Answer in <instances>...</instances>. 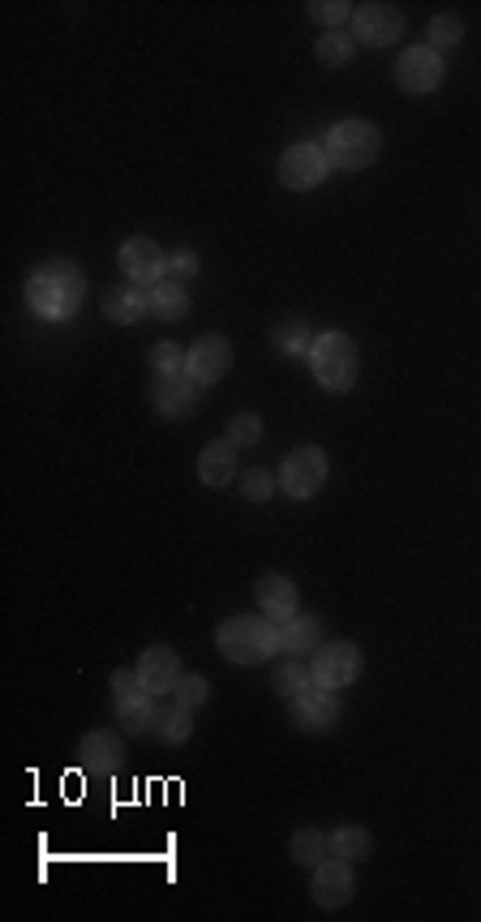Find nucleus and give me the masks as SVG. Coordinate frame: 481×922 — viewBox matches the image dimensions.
<instances>
[{"instance_id":"nucleus-12","label":"nucleus","mask_w":481,"mask_h":922,"mask_svg":"<svg viewBox=\"0 0 481 922\" xmlns=\"http://www.w3.org/2000/svg\"><path fill=\"white\" fill-rule=\"evenodd\" d=\"M228 369H233V344L224 335H202V340H193V347H185V374L198 387L220 382Z\"/></svg>"},{"instance_id":"nucleus-1","label":"nucleus","mask_w":481,"mask_h":922,"mask_svg":"<svg viewBox=\"0 0 481 922\" xmlns=\"http://www.w3.org/2000/svg\"><path fill=\"white\" fill-rule=\"evenodd\" d=\"M22 292H26V305H31L35 318H44V322H64V318H73V314L82 309V300H86V271H82L78 262L57 258V262L35 267V271L26 275V288Z\"/></svg>"},{"instance_id":"nucleus-25","label":"nucleus","mask_w":481,"mask_h":922,"mask_svg":"<svg viewBox=\"0 0 481 922\" xmlns=\"http://www.w3.org/2000/svg\"><path fill=\"white\" fill-rule=\"evenodd\" d=\"M314 327L305 322V318H289V322H280L275 331H271V344L280 347L284 356H309V347H314Z\"/></svg>"},{"instance_id":"nucleus-2","label":"nucleus","mask_w":481,"mask_h":922,"mask_svg":"<svg viewBox=\"0 0 481 922\" xmlns=\"http://www.w3.org/2000/svg\"><path fill=\"white\" fill-rule=\"evenodd\" d=\"M215 648L233 665H262L280 652V623H271L267 614H233L220 623Z\"/></svg>"},{"instance_id":"nucleus-13","label":"nucleus","mask_w":481,"mask_h":922,"mask_svg":"<svg viewBox=\"0 0 481 922\" xmlns=\"http://www.w3.org/2000/svg\"><path fill=\"white\" fill-rule=\"evenodd\" d=\"M202 387L189 378V374H160L155 387H151V404L164 421H185L193 407H198V395Z\"/></svg>"},{"instance_id":"nucleus-19","label":"nucleus","mask_w":481,"mask_h":922,"mask_svg":"<svg viewBox=\"0 0 481 922\" xmlns=\"http://www.w3.org/2000/svg\"><path fill=\"white\" fill-rule=\"evenodd\" d=\"M104 314H108V322H117V327H133V322H142V318L151 314V292L138 288V284L108 288V296H104Z\"/></svg>"},{"instance_id":"nucleus-9","label":"nucleus","mask_w":481,"mask_h":922,"mask_svg":"<svg viewBox=\"0 0 481 922\" xmlns=\"http://www.w3.org/2000/svg\"><path fill=\"white\" fill-rule=\"evenodd\" d=\"M309 897L318 910H344L353 897H357V879H353V863L344 859H322L314 866V879H309Z\"/></svg>"},{"instance_id":"nucleus-18","label":"nucleus","mask_w":481,"mask_h":922,"mask_svg":"<svg viewBox=\"0 0 481 922\" xmlns=\"http://www.w3.org/2000/svg\"><path fill=\"white\" fill-rule=\"evenodd\" d=\"M198 481L211 485V489H224V485L237 481V447L228 438H215V442L202 447V456H198Z\"/></svg>"},{"instance_id":"nucleus-26","label":"nucleus","mask_w":481,"mask_h":922,"mask_svg":"<svg viewBox=\"0 0 481 922\" xmlns=\"http://www.w3.org/2000/svg\"><path fill=\"white\" fill-rule=\"evenodd\" d=\"M460 39H465V22H460L456 13H434V17H430V26H425V48H434V52L443 57V52L460 48Z\"/></svg>"},{"instance_id":"nucleus-22","label":"nucleus","mask_w":481,"mask_h":922,"mask_svg":"<svg viewBox=\"0 0 481 922\" xmlns=\"http://www.w3.org/2000/svg\"><path fill=\"white\" fill-rule=\"evenodd\" d=\"M164 747H180V743H189L193 738V712L189 708H180V704H168V708H160V717H155V730H151Z\"/></svg>"},{"instance_id":"nucleus-10","label":"nucleus","mask_w":481,"mask_h":922,"mask_svg":"<svg viewBox=\"0 0 481 922\" xmlns=\"http://www.w3.org/2000/svg\"><path fill=\"white\" fill-rule=\"evenodd\" d=\"M404 35V13L396 4H383V0H369V4H357L353 9V39L357 44H369V48H387Z\"/></svg>"},{"instance_id":"nucleus-27","label":"nucleus","mask_w":481,"mask_h":922,"mask_svg":"<svg viewBox=\"0 0 481 922\" xmlns=\"http://www.w3.org/2000/svg\"><path fill=\"white\" fill-rule=\"evenodd\" d=\"M318 60L327 64V69H340V64H349V60L357 57V39L349 35V31H327L322 39H318Z\"/></svg>"},{"instance_id":"nucleus-21","label":"nucleus","mask_w":481,"mask_h":922,"mask_svg":"<svg viewBox=\"0 0 481 922\" xmlns=\"http://www.w3.org/2000/svg\"><path fill=\"white\" fill-rule=\"evenodd\" d=\"M318 639H322V623H318L314 614H293L289 623H280V648H284L289 657H305V652H314V648H318Z\"/></svg>"},{"instance_id":"nucleus-23","label":"nucleus","mask_w":481,"mask_h":922,"mask_svg":"<svg viewBox=\"0 0 481 922\" xmlns=\"http://www.w3.org/2000/svg\"><path fill=\"white\" fill-rule=\"evenodd\" d=\"M327 846H331V859H344V863H361V859L374 854V837H369L365 828H357V824L336 828V832L327 837Z\"/></svg>"},{"instance_id":"nucleus-34","label":"nucleus","mask_w":481,"mask_h":922,"mask_svg":"<svg viewBox=\"0 0 481 922\" xmlns=\"http://www.w3.org/2000/svg\"><path fill=\"white\" fill-rule=\"evenodd\" d=\"M151 369H155V378L160 374H185V352L173 340H160L151 347Z\"/></svg>"},{"instance_id":"nucleus-35","label":"nucleus","mask_w":481,"mask_h":922,"mask_svg":"<svg viewBox=\"0 0 481 922\" xmlns=\"http://www.w3.org/2000/svg\"><path fill=\"white\" fill-rule=\"evenodd\" d=\"M198 271H202V258H198L189 245H180L177 253H168V280L185 284V280H193Z\"/></svg>"},{"instance_id":"nucleus-8","label":"nucleus","mask_w":481,"mask_h":922,"mask_svg":"<svg viewBox=\"0 0 481 922\" xmlns=\"http://www.w3.org/2000/svg\"><path fill=\"white\" fill-rule=\"evenodd\" d=\"M117 262L125 280L138 284V288H155L160 280H168V253L151 236H129L117 249Z\"/></svg>"},{"instance_id":"nucleus-33","label":"nucleus","mask_w":481,"mask_h":922,"mask_svg":"<svg viewBox=\"0 0 481 922\" xmlns=\"http://www.w3.org/2000/svg\"><path fill=\"white\" fill-rule=\"evenodd\" d=\"M228 442L233 447H258L262 442V421L254 416V412H237L233 421H228Z\"/></svg>"},{"instance_id":"nucleus-4","label":"nucleus","mask_w":481,"mask_h":922,"mask_svg":"<svg viewBox=\"0 0 481 922\" xmlns=\"http://www.w3.org/2000/svg\"><path fill=\"white\" fill-rule=\"evenodd\" d=\"M322 151H327L331 168H340V173H361V168H369V164L383 155V133H378V125L353 116V120L331 125V133L322 138Z\"/></svg>"},{"instance_id":"nucleus-32","label":"nucleus","mask_w":481,"mask_h":922,"mask_svg":"<svg viewBox=\"0 0 481 922\" xmlns=\"http://www.w3.org/2000/svg\"><path fill=\"white\" fill-rule=\"evenodd\" d=\"M173 699H177L180 708H202V704H211V683L207 678H198V674H180V683L173 687Z\"/></svg>"},{"instance_id":"nucleus-16","label":"nucleus","mask_w":481,"mask_h":922,"mask_svg":"<svg viewBox=\"0 0 481 922\" xmlns=\"http://www.w3.org/2000/svg\"><path fill=\"white\" fill-rule=\"evenodd\" d=\"M138 678L146 695H168L180 683V657L168 643H155L138 657Z\"/></svg>"},{"instance_id":"nucleus-14","label":"nucleus","mask_w":481,"mask_h":922,"mask_svg":"<svg viewBox=\"0 0 481 922\" xmlns=\"http://www.w3.org/2000/svg\"><path fill=\"white\" fill-rule=\"evenodd\" d=\"M125 764V743H120L113 730H91L82 743H78V768L91 772V777H113Z\"/></svg>"},{"instance_id":"nucleus-31","label":"nucleus","mask_w":481,"mask_h":922,"mask_svg":"<svg viewBox=\"0 0 481 922\" xmlns=\"http://www.w3.org/2000/svg\"><path fill=\"white\" fill-rule=\"evenodd\" d=\"M275 489H280V476H271L267 468H249V472L241 476V494H245L249 503H267V498H275Z\"/></svg>"},{"instance_id":"nucleus-11","label":"nucleus","mask_w":481,"mask_h":922,"mask_svg":"<svg viewBox=\"0 0 481 922\" xmlns=\"http://www.w3.org/2000/svg\"><path fill=\"white\" fill-rule=\"evenodd\" d=\"M438 82H443V57L434 48L413 44L396 57V86L404 95H430V91H438Z\"/></svg>"},{"instance_id":"nucleus-24","label":"nucleus","mask_w":481,"mask_h":922,"mask_svg":"<svg viewBox=\"0 0 481 922\" xmlns=\"http://www.w3.org/2000/svg\"><path fill=\"white\" fill-rule=\"evenodd\" d=\"M151 292V314L155 318H164V322H180L185 314H189V292H185V284H177V280H160Z\"/></svg>"},{"instance_id":"nucleus-30","label":"nucleus","mask_w":481,"mask_h":922,"mask_svg":"<svg viewBox=\"0 0 481 922\" xmlns=\"http://www.w3.org/2000/svg\"><path fill=\"white\" fill-rule=\"evenodd\" d=\"M353 9H357V4H349V0H309V4H305V13H309L314 22H322L327 31H340L344 22H353Z\"/></svg>"},{"instance_id":"nucleus-20","label":"nucleus","mask_w":481,"mask_h":922,"mask_svg":"<svg viewBox=\"0 0 481 922\" xmlns=\"http://www.w3.org/2000/svg\"><path fill=\"white\" fill-rule=\"evenodd\" d=\"M113 708H117V721L125 734H151L155 730V717H160V704H155V695H129V699H113Z\"/></svg>"},{"instance_id":"nucleus-5","label":"nucleus","mask_w":481,"mask_h":922,"mask_svg":"<svg viewBox=\"0 0 481 922\" xmlns=\"http://www.w3.org/2000/svg\"><path fill=\"white\" fill-rule=\"evenodd\" d=\"M361 670H365V657H361L357 643H349V639H331V643H318L314 648L309 674H314V687H322V692L353 687L361 678Z\"/></svg>"},{"instance_id":"nucleus-36","label":"nucleus","mask_w":481,"mask_h":922,"mask_svg":"<svg viewBox=\"0 0 481 922\" xmlns=\"http://www.w3.org/2000/svg\"><path fill=\"white\" fill-rule=\"evenodd\" d=\"M129 695H142V678H138V670H117L113 674V699H129Z\"/></svg>"},{"instance_id":"nucleus-3","label":"nucleus","mask_w":481,"mask_h":922,"mask_svg":"<svg viewBox=\"0 0 481 922\" xmlns=\"http://www.w3.org/2000/svg\"><path fill=\"white\" fill-rule=\"evenodd\" d=\"M309 369H314V382L331 395H349L357 387V374H361V356L353 335L344 331H322L314 347H309Z\"/></svg>"},{"instance_id":"nucleus-7","label":"nucleus","mask_w":481,"mask_h":922,"mask_svg":"<svg viewBox=\"0 0 481 922\" xmlns=\"http://www.w3.org/2000/svg\"><path fill=\"white\" fill-rule=\"evenodd\" d=\"M331 173V159L322 151V142H297L280 155V185L293 189V193H309L318 189Z\"/></svg>"},{"instance_id":"nucleus-29","label":"nucleus","mask_w":481,"mask_h":922,"mask_svg":"<svg viewBox=\"0 0 481 922\" xmlns=\"http://www.w3.org/2000/svg\"><path fill=\"white\" fill-rule=\"evenodd\" d=\"M271 687H275V695H301L305 687H314V674H309V665H301V661H284L280 670H271Z\"/></svg>"},{"instance_id":"nucleus-17","label":"nucleus","mask_w":481,"mask_h":922,"mask_svg":"<svg viewBox=\"0 0 481 922\" xmlns=\"http://www.w3.org/2000/svg\"><path fill=\"white\" fill-rule=\"evenodd\" d=\"M254 601H258V610L271 618V623H289L293 614H297V583L289 576H280V571H267V576H258V583H254Z\"/></svg>"},{"instance_id":"nucleus-28","label":"nucleus","mask_w":481,"mask_h":922,"mask_svg":"<svg viewBox=\"0 0 481 922\" xmlns=\"http://www.w3.org/2000/svg\"><path fill=\"white\" fill-rule=\"evenodd\" d=\"M289 850H293V863L309 866V871L331 854V846H327V837H322L318 828H301V832H293V846H289Z\"/></svg>"},{"instance_id":"nucleus-6","label":"nucleus","mask_w":481,"mask_h":922,"mask_svg":"<svg viewBox=\"0 0 481 922\" xmlns=\"http://www.w3.org/2000/svg\"><path fill=\"white\" fill-rule=\"evenodd\" d=\"M327 472H331V463H327L322 447H297V451H289V460L280 463V489H284V498L305 503V498H314L327 485Z\"/></svg>"},{"instance_id":"nucleus-15","label":"nucleus","mask_w":481,"mask_h":922,"mask_svg":"<svg viewBox=\"0 0 481 922\" xmlns=\"http://www.w3.org/2000/svg\"><path fill=\"white\" fill-rule=\"evenodd\" d=\"M289 712H293V721H297L301 730H314V734H322V730H331V725H340V699H336V692H322V687H305L301 695H293V704H289Z\"/></svg>"}]
</instances>
